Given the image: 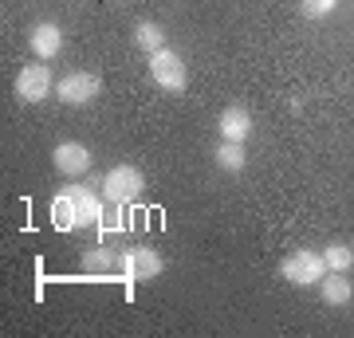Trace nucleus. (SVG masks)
<instances>
[{
  "label": "nucleus",
  "mask_w": 354,
  "mask_h": 338,
  "mask_svg": "<svg viewBox=\"0 0 354 338\" xmlns=\"http://www.w3.org/2000/svg\"><path fill=\"white\" fill-rule=\"evenodd\" d=\"M134 48H142L146 55L169 48V44H165V28L158 24V20H138V24H134Z\"/></svg>",
  "instance_id": "nucleus-14"
},
{
  "label": "nucleus",
  "mask_w": 354,
  "mask_h": 338,
  "mask_svg": "<svg viewBox=\"0 0 354 338\" xmlns=\"http://www.w3.org/2000/svg\"><path fill=\"white\" fill-rule=\"evenodd\" d=\"M279 276L291 288H319V279L327 276V260L315 248H295L279 260Z\"/></svg>",
  "instance_id": "nucleus-3"
},
{
  "label": "nucleus",
  "mask_w": 354,
  "mask_h": 338,
  "mask_svg": "<svg viewBox=\"0 0 354 338\" xmlns=\"http://www.w3.org/2000/svg\"><path fill=\"white\" fill-rule=\"evenodd\" d=\"M28 48H32V55L36 59H55L59 51H64V28L55 24V20H39V24H32V32H28Z\"/></svg>",
  "instance_id": "nucleus-9"
},
{
  "label": "nucleus",
  "mask_w": 354,
  "mask_h": 338,
  "mask_svg": "<svg viewBox=\"0 0 354 338\" xmlns=\"http://www.w3.org/2000/svg\"><path fill=\"white\" fill-rule=\"evenodd\" d=\"M12 95L28 106H36V102L51 99L55 95V79H51V67L44 59L36 63H24L20 71H16V83H12Z\"/></svg>",
  "instance_id": "nucleus-5"
},
{
  "label": "nucleus",
  "mask_w": 354,
  "mask_h": 338,
  "mask_svg": "<svg viewBox=\"0 0 354 338\" xmlns=\"http://www.w3.org/2000/svg\"><path fill=\"white\" fill-rule=\"evenodd\" d=\"M150 83L162 95H181L189 87V67H185V59L174 48H162L150 55Z\"/></svg>",
  "instance_id": "nucleus-4"
},
{
  "label": "nucleus",
  "mask_w": 354,
  "mask_h": 338,
  "mask_svg": "<svg viewBox=\"0 0 354 338\" xmlns=\"http://www.w3.org/2000/svg\"><path fill=\"white\" fill-rule=\"evenodd\" d=\"M99 193L106 205H134V200L146 193V173H142L134 162H122V165H111L99 181Z\"/></svg>",
  "instance_id": "nucleus-2"
},
{
  "label": "nucleus",
  "mask_w": 354,
  "mask_h": 338,
  "mask_svg": "<svg viewBox=\"0 0 354 338\" xmlns=\"http://www.w3.org/2000/svg\"><path fill=\"white\" fill-rule=\"evenodd\" d=\"M102 95V75L99 71H67L55 83V99L64 106H91Z\"/></svg>",
  "instance_id": "nucleus-7"
},
{
  "label": "nucleus",
  "mask_w": 354,
  "mask_h": 338,
  "mask_svg": "<svg viewBox=\"0 0 354 338\" xmlns=\"http://www.w3.org/2000/svg\"><path fill=\"white\" fill-rule=\"evenodd\" d=\"M213 162L221 173H244V165H248V150H244V142H225L213 150Z\"/></svg>",
  "instance_id": "nucleus-13"
},
{
  "label": "nucleus",
  "mask_w": 354,
  "mask_h": 338,
  "mask_svg": "<svg viewBox=\"0 0 354 338\" xmlns=\"http://www.w3.org/2000/svg\"><path fill=\"white\" fill-rule=\"evenodd\" d=\"M216 134L225 142H248V134H252V114H248V106H225L221 118H216Z\"/></svg>",
  "instance_id": "nucleus-11"
},
{
  "label": "nucleus",
  "mask_w": 354,
  "mask_h": 338,
  "mask_svg": "<svg viewBox=\"0 0 354 338\" xmlns=\"http://www.w3.org/2000/svg\"><path fill=\"white\" fill-rule=\"evenodd\" d=\"M51 165H55V173H64L67 181H79V177L91 173V165H95V153L83 146V142H55V150H51Z\"/></svg>",
  "instance_id": "nucleus-8"
},
{
  "label": "nucleus",
  "mask_w": 354,
  "mask_h": 338,
  "mask_svg": "<svg viewBox=\"0 0 354 338\" xmlns=\"http://www.w3.org/2000/svg\"><path fill=\"white\" fill-rule=\"evenodd\" d=\"M165 272L162 252H153L150 244H130L118 260V276L130 279V283H146V279H158Z\"/></svg>",
  "instance_id": "nucleus-6"
},
{
  "label": "nucleus",
  "mask_w": 354,
  "mask_h": 338,
  "mask_svg": "<svg viewBox=\"0 0 354 338\" xmlns=\"http://www.w3.org/2000/svg\"><path fill=\"white\" fill-rule=\"evenodd\" d=\"M118 260H122V252H114L111 244H95V248H87L79 256V272L83 276H114Z\"/></svg>",
  "instance_id": "nucleus-10"
},
{
  "label": "nucleus",
  "mask_w": 354,
  "mask_h": 338,
  "mask_svg": "<svg viewBox=\"0 0 354 338\" xmlns=\"http://www.w3.org/2000/svg\"><path fill=\"white\" fill-rule=\"evenodd\" d=\"M319 295H323L327 307H346L354 299V283L346 279V272H327L319 279Z\"/></svg>",
  "instance_id": "nucleus-12"
},
{
  "label": "nucleus",
  "mask_w": 354,
  "mask_h": 338,
  "mask_svg": "<svg viewBox=\"0 0 354 338\" xmlns=\"http://www.w3.org/2000/svg\"><path fill=\"white\" fill-rule=\"evenodd\" d=\"M323 260H327V272H351L354 267V248L342 244V240H335V244L323 248Z\"/></svg>",
  "instance_id": "nucleus-15"
},
{
  "label": "nucleus",
  "mask_w": 354,
  "mask_h": 338,
  "mask_svg": "<svg viewBox=\"0 0 354 338\" xmlns=\"http://www.w3.org/2000/svg\"><path fill=\"white\" fill-rule=\"evenodd\" d=\"M102 200L99 185H64L55 197H51V220L59 232H83V228H99L102 220Z\"/></svg>",
  "instance_id": "nucleus-1"
},
{
  "label": "nucleus",
  "mask_w": 354,
  "mask_h": 338,
  "mask_svg": "<svg viewBox=\"0 0 354 338\" xmlns=\"http://www.w3.org/2000/svg\"><path fill=\"white\" fill-rule=\"evenodd\" d=\"M299 12L307 20H327V16L339 12V0H299Z\"/></svg>",
  "instance_id": "nucleus-16"
}]
</instances>
